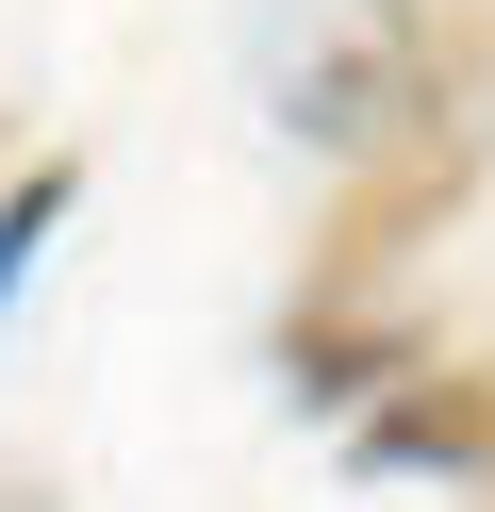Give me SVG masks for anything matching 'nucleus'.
<instances>
[{"instance_id":"1","label":"nucleus","mask_w":495,"mask_h":512,"mask_svg":"<svg viewBox=\"0 0 495 512\" xmlns=\"http://www.w3.org/2000/svg\"><path fill=\"white\" fill-rule=\"evenodd\" d=\"M363 479H495V364H413L396 397L347 413Z\"/></svg>"},{"instance_id":"3","label":"nucleus","mask_w":495,"mask_h":512,"mask_svg":"<svg viewBox=\"0 0 495 512\" xmlns=\"http://www.w3.org/2000/svg\"><path fill=\"white\" fill-rule=\"evenodd\" d=\"M380 364H413V347H380V331H330V314H314V331L281 347V380H297V397H363Z\"/></svg>"},{"instance_id":"5","label":"nucleus","mask_w":495,"mask_h":512,"mask_svg":"<svg viewBox=\"0 0 495 512\" xmlns=\"http://www.w3.org/2000/svg\"><path fill=\"white\" fill-rule=\"evenodd\" d=\"M0 512H33V496H0Z\"/></svg>"},{"instance_id":"2","label":"nucleus","mask_w":495,"mask_h":512,"mask_svg":"<svg viewBox=\"0 0 495 512\" xmlns=\"http://www.w3.org/2000/svg\"><path fill=\"white\" fill-rule=\"evenodd\" d=\"M297 133H330V149H363V133H429V50L396 34V17H363V34H330L314 67H297Z\"/></svg>"},{"instance_id":"4","label":"nucleus","mask_w":495,"mask_h":512,"mask_svg":"<svg viewBox=\"0 0 495 512\" xmlns=\"http://www.w3.org/2000/svg\"><path fill=\"white\" fill-rule=\"evenodd\" d=\"M66 199H83V182H66V166H33V182H0V298H17V281H33V248L66 232Z\"/></svg>"}]
</instances>
